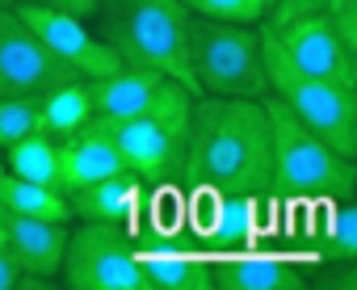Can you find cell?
Instances as JSON below:
<instances>
[{
	"label": "cell",
	"mask_w": 357,
	"mask_h": 290,
	"mask_svg": "<svg viewBox=\"0 0 357 290\" xmlns=\"http://www.w3.org/2000/svg\"><path fill=\"white\" fill-rule=\"evenodd\" d=\"M185 59L198 97H265L261 26L194 17L185 26Z\"/></svg>",
	"instance_id": "obj_6"
},
{
	"label": "cell",
	"mask_w": 357,
	"mask_h": 290,
	"mask_svg": "<svg viewBox=\"0 0 357 290\" xmlns=\"http://www.w3.org/2000/svg\"><path fill=\"white\" fill-rule=\"evenodd\" d=\"M47 5H55V9H63V13H76V17H93V9H97V0H47Z\"/></svg>",
	"instance_id": "obj_26"
},
{
	"label": "cell",
	"mask_w": 357,
	"mask_h": 290,
	"mask_svg": "<svg viewBox=\"0 0 357 290\" xmlns=\"http://www.w3.org/2000/svg\"><path fill=\"white\" fill-rule=\"evenodd\" d=\"M68 236H72V223H55V219L9 215V223H5V248L30 277H43V282H59Z\"/></svg>",
	"instance_id": "obj_14"
},
{
	"label": "cell",
	"mask_w": 357,
	"mask_h": 290,
	"mask_svg": "<svg viewBox=\"0 0 357 290\" xmlns=\"http://www.w3.org/2000/svg\"><path fill=\"white\" fill-rule=\"evenodd\" d=\"M68 80H76V72L38 43L13 5H0V97H43Z\"/></svg>",
	"instance_id": "obj_10"
},
{
	"label": "cell",
	"mask_w": 357,
	"mask_h": 290,
	"mask_svg": "<svg viewBox=\"0 0 357 290\" xmlns=\"http://www.w3.org/2000/svg\"><path fill=\"white\" fill-rule=\"evenodd\" d=\"M324 17H328L332 30L357 51V0H324Z\"/></svg>",
	"instance_id": "obj_23"
},
{
	"label": "cell",
	"mask_w": 357,
	"mask_h": 290,
	"mask_svg": "<svg viewBox=\"0 0 357 290\" xmlns=\"http://www.w3.org/2000/svg\"><path fill=\"white\" fill-rule=\"evenodd\" d=\"M185 190L269 194V118L257 97H194L185 126Z\"/></svg>",
	"instance_id": "obj_1"
},
{
	"label": "cell",
	"mask_w": 357,
	"mask_h": 290,
	"mask_svg": "<svg viewBox=\"0 0 357 290\" xmlns=\"http://www.w3.org/2000/svg\"><path fill=\"white\" fill-rule=\"evenodd\" d=\"M114 173H122V156H118L114 139L105 135L97 114L84 126L55 139V190L59 194L84 190V185H93L101 177H114Z\"/></svg>",
	"instance_id": "obj_12"
},
{
	"label": "cell",
	"mask_w": 357,
	"mask_h": 290,
	"mask_svg": "<svg viewBox=\"0 0 357 290\" xmlns=\"http://www.w3.org/2000/svg\"><path fill=\"white\" fill-rule=\"evenodd\" d=\"M168 84V76L160 72H147V68H118L109 76H97L89 80V101H93V114L97 118H130L139 109L151 105V97Z\"/></svg>",
	"instance_id": "obj_16"
},
{
	"label": "cell",
	"mask_w": 357,
	"mask_h": 290,
	"mask_svg": "<svg viewBox=\"0 0 357 290\" xmlns=\"http://www.w3.org/2000/svg\"><path fill=\"white\" fill-rule=\"evenodd\" d=\"M190 89L168 80L147 109L130 118H101L105 135L122 156V169L139 181H176L185 160V126H190Z\"/></svg>",
	"instance_id": "obj_4"
},
{
	"label": "cell",
	"mask_w": 357,
	"mask_h": 290,
	"mask_svg": "<svg viewBox=\"0 0 357 290\" xmlns=\"http://www.w3.org/2000/svg\"><path fill=\"white\" fill-rule=\"evenodd\" d=\"M0 173H5V165H0Z\"/></svg>",
	"instance_id": "obj_29"
},
{
	"label": "cell",
	"mask_w": 357,
	"mask_h": 290,
	"mask_svg": "<svg viewBox=\"0 0 357 290\" xmlns=\"http://www.w3.org/2000/svg\"><path fill=\"white\" fill-rule=\"evenodd\" d=\"M93 118V101H89V80L76 76L68 84H55L38 97V130L47 135H68L76 126H84Z\"/></svg>",
	"instance_id": "obj_18"
},
{
	"label": "cell",
	"mask_w": 357,
	"mask_h": 290,
	"mask_svg": "<svg viewBox=\"0 0 357 290\" xmlns=\"http://www.w3.org/2000/svg\"><path fill=\"white\" fill-rule=\"evenodd\" d=\"M13 9H17V17L38 34V43H43L59 63H68L76 76L97 80V76H109V72L122 68V59L97 38V30H89L84 17L63 13V9L47 5V0H13Z\"/></svg>",
	"instance_id": "obj_9"
},
{
	"label": "cell",
	"mask_w": 357,
	"mask_h": 290,
	"mask_svg": "<svg viewBox=\"0 0 357 290\" xmlns=\"http://www.w3.org/2000/svg\"><path fill=\"white\" fill-rule=\"evenodd\" d=\"M38 130V97H0V148Z\"/></svg>",
	"instance_id": "obj_22"
},
{
	"label": "cell",
	"mask_w": 357,
	"mask_h": 290,
	"mask_svg": "<svg viewBox=\"0 0 357 290\" xmlns=\"http://www.w3.org/2000/svg\"><path fill=\"white\" fill-rule=\"evenodd\" d=\"M269 30H273L278 47L286 51V59L298 72L319 76V80H332L340 89H357V51L332 30V22L324 13H303V17L278 22Z\"/></svg>",
	"instance_id": "obj_11"
},
{
	"label": "cell",
	"mask_w": 357,
	"mask_h": 290,
	"mask_svg": "<svg viewBox=\"0 0 357 290\" xmlns=\"http://www.w3.org/2000/svg\"><path fill=\"white\" fill-rule=\"evenodd\" d=\"M97 38L126 63V68H147L181 89L194 93L190 59H185V26L190 13L181 0H97Z\"/></svg>",
	"instance_id": "obj_2"
},
{
	"label": "cell",
	"mask_w": 357,
	"mask_h": 290,
	"mask_svg": "<svg viewBox=\"0 0 357 290\" xmlns=\"http://www.w3.org/2000/svg\"><path fill=\"white\" fill-rule=\"evenodd\" d=\"M269 9H273V0H269Z\"/></svg>",
	"instance_id": "obj_30"
},
{
	"label": "cell",
	"mask_w": 357,
	"mask_h": 290,
	"mask_svg": "<svg viewBox=\"0 0 357 290\" xmlns=\"http://www.w3.org/2000/svg\"><path fill=\"white\" fill-rule=\"evenodd\" d=\"M143 190L147 181H139L135 173H114V177H101L84 190H72L68 194V211L72 219H97V223H118V227H135L139 219V202H143Z\"/></svg>",
	"instance_id": "obj_15"
},
{
	"label": "cell",
	"mask_w": 357,
	"mask_h": 290,
	"mask_svg": "<svg viewBox=\"0 0 357 290\" xmlns=\"http://www.w3.org/2000/svg\"><path fill=\"white\" fill-rule=\"evenodd\" d=\"M130 240H185V185L181 181H151L143 190Z\"/></svg>",
	"instance_id": "obj_17"
},
{
	"label": "cell",
	"mask_w": 357,
	"mask_h": 290,
	"mask_svg": "<svg viewBox=\"0 0 357 290\" xmlns=\"http://www.w3.org/2000/svg\"><path fill=\"white\" fill-rule=\"evenodd\" d=\"M0 206H5L9 215H34V219L72 223L68 194H59L55 185L22 181V177H13V173H0Z\"/></svg>",
	"instance_id": "obj_19"
},
{
	"label": "cell",
	"mask_w": 357,
	"mask_h": 290,
	"mask_svg": "<svg viewBox=\"0 0 357 290\" xmlns=\"http://www.w3.org/2000/svg\"><path fill=\"white\" fill-rule=\"evenodd\" d=\"M303 13H324V0H273V9L265 13V22L278 26V22L303 17Z\"/></svg>",
	"instance_id": "obj_25"
},
{
	"label": "cell",
	"mask_w": 357,
	"mask_h": 290,
	"mask_svg": "<svg viewBox=\"0 0 357 290\" xmlns=\"http://www.w3.org/2000/svg\"><path fill=\"white\" fill-rule=\"evenodd\" d=\"M261 55H265V93L278 97L328 148H336L340 156H357V89H340L332 80L298 72L265 22H261Z\"/></svg>",
	"instance_id": "obj_5"
},
{
	"label": "cell",
	"mask_w": 357,
	"mask_h": 290,
	"mask_svg": "<svg viewBox=\"0 0 357 290\" xmlns=\"http://www.w3.org/2000/svg\"><path fill=\"white\" fill-rule=\"evenodd\" d=\"M185 13L194 17H211V22H244V26H261L269 13V0H181Z\"/></svg>",
	"instance_id": "obj_21"
},
{
	"label": "cell",
	"mask_w": 357,
	"mask_h": 290,
	"mask_svg": "<svg viewBox=\"0 0 357 290\" xmlns=\"http://www.w3.org/2000/svg\"><path fill=\"white\" fill-rule=\"evenodd\" d=\"M5 223H9V215H5V206H0V244H5Z\"/></svg>",
	"instance_id": "obj_27"
},
{
	"label": "cell",
	"mask_w": 357,
	"mask_h": 290,
	"mask_svg": "<svg viewBox=\"0 0 357 290\" xmlns=\"http://www.w3.org/2000/svg\"><path fill=\"white\" fill-rule=\"evenodd\" d=\"M0 5H13V0H0Z\"/></svg>",
	"instance_id": "obj_28"
},
{
	"label": "cell",
	"mask_w": 357,
	"mask_h": 290,
	"mask_svg": "<svg viewBox=\"0 0 357 290\" xmlns=\"http://www.w3.org/2000/svg\"><path fill=\"white\" fill-rule=\"evenodd\" d=\"M278 227H282V202L273 194L185 190V240L202 252L265 248Z\"/></svg>",
	"instance_id": "obj_7"
},
{
	"label": "cell",
	"mask_w": 357,
	"mask_h": 290,
	"mask_svg": "<svg viewBox=\"0 0 357 290\" xmlns=\"http://www.w3.org/2000/svg\"><path fill=\"white\" fill-rule=\"evenodd\" d=\"M269 118V194L290 198H324V202H349L357 194V165L353 156H340L336 148L307 130L278 97H261Z\"/></svg>",
	"instance_id": "obj_3"
},
{
	"label": "cell",
	"mask_w": 357,
	"mask_h": 290,
	"mask_svg": "<svg viewBox=\"0 0 357 290\" xmlns=\"http://www.w3.org/2000/svg\"><path fill=\"white\" fill-rule=\"evenodd\" d=\"M0 165L5 173L22 177V181H38V185H55V135L34 130L9 148H0Z\"/></svg>",
	"instance_id": "obj_20"
},
{
	"label": "cell",
	"mask_w": 357,
	"mask_h": 290,
	"mask_svg": "<svg viewBox=\"0 0 357 290\" xmlns=\"http://www.w3.org/2000/svg\"><path fill=\"white\" fill-rule=\"evenodd\" d=\"M47 286H55V282H43V277H30L17 261H13V252L0 244V290H47Z\"/></svg>",
	"instance_id": "obj_24"
},
{
	"label": "cell",
	"mask_w": 357,
	"mask_h": 290,
	"mask_svg": "<svg viewBox=\"0 0 357 290\" xmlns=\"http://www.w3.org/2000/svg\"><path fill=\"white\" fill-rule=\"evenodd\" d=\"M59 286L68 290H151L135 261L130 231L118 223H97V219H80V227H72Z\"/></svg>",
	"instance_id": "obj_8"
},
{
	"label": "cell",
	"mask_w": 357,
	"mask_h": 290,
	"mask_svg": "<svg viewBox=\"0 0 357 290\" xmlns=\"http://www.w3.org/2000/svg\"><path fill=\"white\" fill-rule=\"evenodd\" d=\"M135 261L151 290H211V257L190 240H135Z\"/></svg>",
	"instance_id": "obj_13"
}]
</instances>
